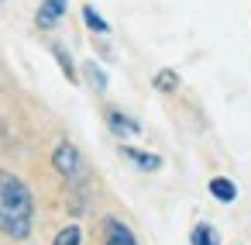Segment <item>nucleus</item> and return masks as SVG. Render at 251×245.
Segmentation results:
<instances>
[{"mask_svg": "<svg viewBox=\"0 0 251 245\" xmlns=\"http://www.w3.org/2000/svg\"><path fill=\"white\" fill-rule=\"evenodd\" d=\"M193 245H217L213 224H196V228H193Z\"/></svg>", "mask_w": 251, "mask_h": 245, "instance_id": "obj_12", "label": "nucleus"}, {"mask_svg": "<svg viewBox=\"0 0 251 245\" xmlns=\"http://www.w3.org/2000/svg\"><path fill=\"white\" fill-rule=\"evenodd\" d=\"M83 25H86L90 31H97V35H107V31H110V25L100 18V11H97L93 4H86V7H83Z\"/></svg>", "mask_w": 251, "mask_h": 245, "instance_id": "obj_8", "label": "nucleus"}, {"mask_svg": "<svg viewBox=\"0 0 251 245\" xmlns=\"http://www.w3.org/2000/svg\"><path fill=\"white\" fill-rule=\"evenodd\" d=\"M52 166H55L59 176L79 180V173H83V155H79V149H76L73 142H59L55 152H52Z\"/></svg>", "mask_w": 251, "mask_h": 245, "instance_id": "obj_2", "label": "nucleus"}, {"mask_svg": "<svg viewBox=\"0 0 251 245\" xmlns=\"http://www.w3.org/2000/svg\"><path fill=\"white\" fill-rule=\"evenodd\" d=\"M121 155L131 162V166H138L141 173H155V169H162V159L155 155V152H145V149H134V145H124L121 149Z\"/></svg>", "mask_w": 251, "mask_h": 245, "instance_id": "obj_5", "label": "nucleus"}, {"mask_svg": "<svg viewBox=\"0 0 251 245\" xmlns=\"http://www.w3.org/2000/svg\"><path fill=\"white\" fill-rule=\"evenodd\" d=\"M62 14H66V0H42V7L35 14V25L49 31V28H55L62 21Z\"/></svg>", "mask_w": 251, "mask_h": 245, "instance_id": "obj_6", "label": "nucleus"}, {"mask_svg": "<svg viewBox=\"0 0 251 245\" xmlns=\"http://www.w3.org/2000/svg\"><path fill=\"white\" fill-rule=\"evenodd\" d=\"M210 193H213L220 204H230V200L237 197V186H234V180H227V176H213V180H210Z\"/></svg>", "mask_w": 251, "mask_h": 245, "instance_id": "obj_7", "label": "nucleus"}, {"mask_svg": "<svg viewBox=\"0 0 251 245\" xmlns=\"http://www.w3.org/2000/svg\"><path fill=\"white\" fill-rule=\"evenodd\" d=\"M179 87V76L172 73V69H162L158 76H155V90H162V93H172Z\"/></svg>", "mask_w": 251, "mask_h": 245, "instance_id": "obj_13", "label": "nucleus"}, {"mask_svg": "<svg viewBox=\"0 0 251 245\" xmlns=\"http://www.w3.org/2000/svg\"><path fill=\"white\" fill-rule=\"evenodd\" d=\"M103 245H138V238H134V231L124 221L107 217L103 221Z\"/></svg>", "mask_w": 251, "mask_h": 245, "instance_id": "obj_4", "label": "nucleus"}, {"mask_svg": "<svg viewBox=\"0 0 251 245\" xmlns=\"http://www.w3.org/2000/svg\"><path fill=\"white\" fill-rule=\"evenodd\" d=\"M35 228V197L28 183L7 169H0V235L25 242Z\"/></svg>", "mask_w": 251, "mask_h": 245, "instance_id": "obj_1", "label": "nucleus"}, {"mask_svg": "<svg viewBox=\"0 0 251 245\" xmlns=\"http://www.w3.org/2000/svg\"><path fill=\"white\" fill-rule=\"evenodd\" d=\"M83 242V231H79V224H66L59 235H55V242L52 245H79Z\"/></svg>", "mask_w": 251, "mask_h": 245, "instance_id": "obj_11", "label": "nucleus"}, {"mask_svg": "<svg viewBox=\"0 0 251 245\" xmlns=\"http://www.w3.org/2000/svg\"><path fill=\"white\" fill-rule=\"evenodd\" d=\"M52 56L59 59V66H62V73H66V80H69V83H76L79 76H76V66H73V59H69V52H66V49H59V45H52Z\"/></svg>", "mask_w": 251, "mask_h": 245, "instance_id": "obj_10", "label": "nucleus"}, {"mask_svg": "<svg viewBox=\"0 0 251 245\" xmlns=\"http://www.w3.org/2000/svg\"><path fill=\"white\" fill-rule=\"evenodd\" d=\"M83 69H86V80H90V87H93L97 93H103V90H107V73H103V66H100V62H86Z\"/></svg>", "mask_w": 251, "mask_h": 245, "instance_id": "obj_9", "label": "nucleus"}, {"mask_svg": "<svg viewBox=\"0 0 251 245\" xmlns=\"http://www.w3.org/2000/svg\"><path fill=\"white\" fill-rule=\"evenodd\" d=\"M107 128L117 135V138H134V135H141V124L131 118V114H124V111H117V107H107Z\"/></svg>", "mask_w": 251, "mask_h": 245, "instance_id": "obj_3", "label": "nucleus"}]
</instances>
